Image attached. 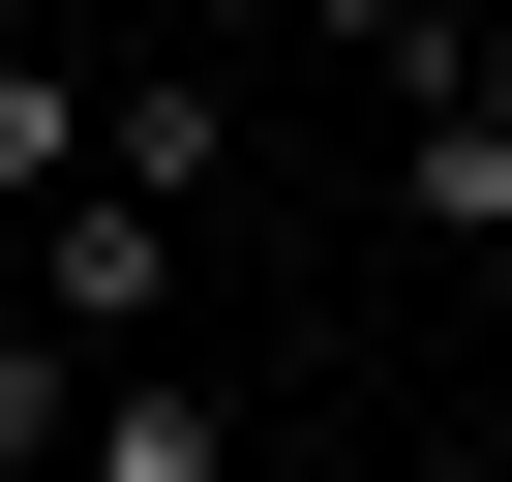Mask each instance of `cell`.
Instances as JSON below:
<instances>
[{
    "label": "cell",
    "mask_w": 512,
    "mask_h": 482,
    "mask_svg": "<svg viewBox=\"0 0 512 482\" xmlns=\"http://www.w3.org/2000/svg\"><path fill=\"white\" fill-rule=\"evenodd\" d=\"M452 272H482V392H512V241H452Z\"/></svg>",
    "instance_id": "obj_6"
},
{
    "label": "cell",
    "mask_w": 512,
    "mask_h": 482,
    "mask_svg": "<svg viewBox=\"0 0 512 482\" xmlns=\"http://www.w3.org/2000/svg\"><path fill=\"white\" fill-rule=\"evenodd\" d=\"M61 482H241V422L181 392V332H151V362H91V422H61Z\"/></svg>",
    "instance_id": "obj_2"
},
{
    "label": "cell",
    "mask_w": 512,
    "mask_h": 482,
    "mask_svg": "<svg viewBox=\"0 0 512 482\" xmlns=\"http://www.w3.org/2000/svg\"><path fill=\"white\" fill-rule=\"evenodd\" d=\"M31 332H61V362H151V332H181V211H151V181H61V211H31Z\"/></svg>",
    "instance_id": "obj_1"
},
{
    "label": "cell",
    "mask_w": 512,
    "mask_h": 482,
    "mask_svg": "<svg viewBox=\"0 0 512 482\" xmlns=\"http://www.w3.org/2000/svg\"><path fill=\"white\" fill-rule=\"evenodd\" d=\"M91 181H151V211H211V61H121V91H91Z\"/></svg>",
    "instance_id": "obj_4"
},
{
    "label": "cell",
    "mask_w": 512,
    "mask_h": 482,
    "mask_svg": "<svg viewBox=\"0 0 512 482\" xmlns=\"http://www.w3.org/2000/svg\"><path fill=\"white\" fill-rule=\"evenodd\" d=\"M302 31H332V61L392 91V61H452V0H302Z\"/></svg>",
    "instance_id": "obj_5"
},
{
    "label": "cell",
    "mask_w": 512,
    "mask_h": 482,
    "mask_svg": "<svg viewBox=\"0 0 512 482\" xmlns=\"http://www.w3.org/2000/svg\"><path fill=\"white\" fill-rule=\"evenodd\" d=\"M0 482H61V452H0Z\"/></svg>",
    "instance_id": "obj_8"
},
{
    "label": "cell",
    "mask_w": 512,
    "mask_h": 482,
    "mask_svg": "<svg viewBox=\"0 0 512 482\" xmlns=\"http://www.w3.org/2000/svg\"><path fill=\"white\" fill-rule=\"evenodd\" d=\"M0 31H61V0H0Z\"/></svg>",
    "instance_id": "obj_7"
},
{
    "label": "cell",
    "mask_w": 512,
    "mask_h": 482,
    "mask_svg": "<svg viewBox=\"0 0 512 482\" xmlns=\"http://www.w3.org/2000/svg\"><path fill=\"white\" fill-rule=\"evenodd\" d=\"M91 91H121V61H61V31H0V211H61V181H91Z\"/></svg>",
    "instance_id": "obj_3"
}]
</instances>
